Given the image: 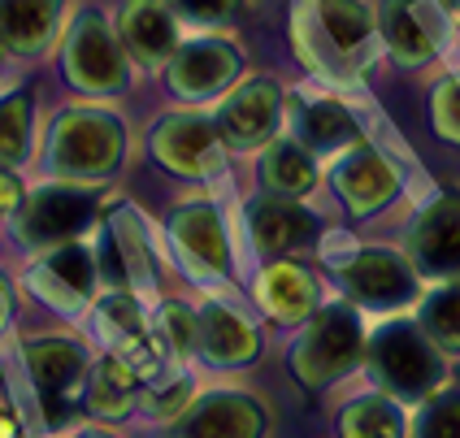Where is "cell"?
<instances>
[{
    "label": "cell",
    "mask_w": 460,
    "mask_h": 438,
    "mask_svg": "<svg viewBox=\"0 0 460 438\" xmlns=\"http://www.w3.org/2000/svg\"><path fill=\"white\" fill-rule=\"evenodd\" d=\"M261 300H270V309L287 312V317H300V312L313 304V283H308L300 269H291V265H279L265 286H261Z\"/></svg>",
    "instance_id": "cell-21"
},
{
    "label": "cell",
    "mask_w": 460,
    "mask_h": 438,
    "mask_svg": "<svg viewBox=\"0 0 460 438\" xmlns=\"http://www.w3.org/2000/svg\"><path fill=\"white\" fill-rule=\"evenodd\" d=\"M156 156H165L179 170H213L217 165L213 135L196 122H170L165 130H156Z\"/></svg>",
    "instance_id": "cell-15"
},
{
    "label": "cell",
    "mask_w": 460,
    "mask_h": 438,
    "mask_svg": "<svg viewBox=\"0 0 460 438\" xmlns=\"http://www.w3.org/2000/svg\"><path fill=\"white\" fill-rule=\"evenodd\" d=\"M317 26H322V35H317L322 48H313V57L334 74L357 70L365 61V44H369L365 9L357 0H317Z\"/></svg>",
    "instance_id": "cell-3"
},
{
    "label": "cell",
    "mask_w": 460,
    "mask_h": 438,
    "mask_svg": "<svg viewBox=\"0 0 460 438\" xmlns=\"http://www.w3.org/2000/svg\"><path fill=\"white\" fill-rule=\"evenodd\" d=\"M0 26L9 31V39L31 44V39H40V35H44L49 13H35V4H31V0H4V4H0Z\"/></svg>",
    "instance_id": "cell-24"
},
{
    "label": "cell",
    "mask_w": 460,
    "mask_h": 438,
    "mask_svg": "<svg viewBox=\"0 0 460 438\" xmlns=\"http://www.w3.org/2000/svg\"><path fill=\"white\" fill-rule=\"evenodd\" d=\"M339 191L348 196V205L357 208V213H369V208H378L395 191V179H391V170H386L378 156L365 153L339 165Z\"/></svg>",
    "instance_id": "cell-13"
},
{
    "label": "cell",
    "mask_w": 460,
    "mask_h": 438,
    "mask_svg": "<svg viewBox=\"0 0 460 438\" xmlns=\"http://www.w3.org/2000/svg\"><path fill=\"white\" fill-rule=\"evenodd\" d=\"M26 356H31V373H35V387L44 399H75V390L83 387V373H87L83 352L75 343H57V338L31 343Z\"/></svg>",
    "instance_id": "cell-6"
},
{
    "label": "cell",
    "mask_w": 460,
    "mask_h": 438,
    "mask_svg": "<svg viewBox=\"0 0 460 438\" xmlns=\"http://www.w3.org/2000/svg\"><path fill=\"white\" fill-rule=\"evenodd\" d=\"M9 304H13V300H9V286H4V278H0V326L9 321Z\"/></svg>",
    "instance_id": "cell-31"
},
{
    "label": "cell",
    "mask_w": 460,
    "mask_h": 438,
    "mask_svg": "<svg viewBox=\"0 0 460 438\" xmlns=\"http://www.w3.org/2000/svg\"><path fill=\"white\" fill-rule=\"evenodd\" d=\"M348 286L369 309H395L412 295V278L395 252H360L357 265H348Z\"/></svg>",
    "instance_id": "cell-4"
},
{
    "label": "cell",
    "mask_w": 460,
    "mask_h": 438,
    "mask_svg": "<svg viewBox=\"0 0 460 438\" xmlns=\"http://www.w3.org/2000/svg\"><path fill=\"white\" fill-rule=\"evenodd\" d=\"M426 326H430V335L435 338L460 347V286L438 291L435 300H430V309H426Z\"/></svg>",
    "instance_id": "cell-25"
},
{
    "label": "cell",
    "mask_w": 460,
    "mask_h": 438,
    "mask_svg": "<svg viewBox=\"0 0 460 438\" xmlns=\"http://www.w3.org/2000/svg\"><path fill=\"white\" fill-rule=\"evenodd\" d=\"M87 217H92V200L83 191L57 187V191H40L26 205L18 231L26 239H61V234H75L78 226H87Z\"/></svg>",
    "instance_id": "cell-5"
},
{
    "label": "cell",
    "mask_w": 460,
    "mask_h": 438,
    "mask_svg": "<svg viewBox=\"0 0 460 438\" xmlns=\"http://www.w3.org/2000/svg\"><path fill=\"white\" fill-rule=\"evenodd\" d=\"M256 425H261V416L248 399L213 395L191 413L182 438H256Z\"/></svg>",
    "instance_id": "cell-9"
},
{
    "label": "cell",
    "mask_w": 460,
    "mask_h": 438,
    "mask_svg": "<svg viewBox=\"0 0 460 438\" xmlns=\"http://www.w3.org/2000/svg\"><path fill=\"white\" fill-rule=\"evenodd\" d=\"M417 438H460V395L435 399L417 421Z\"/></svg>",
    "instance_id": "cell-27"
},
{
    "label": "cell",
    "mask_w": 460,
    "mask_h": 438,
    "mask_svg": "<svg viewBox=\"0 0 460 438\" xmlns=\"http://www.w3.org/2000/svg\"><path fill=\"white\" fill-rule=\"evenodd\" d=\"M274 118H279V96H274V87L256 83V87L239 92V96L226 104L222 127H226L230 139H239V144H256L261 135H270Z\"/></svg>",
    "instance_id": "cell-12"
},
{
    "label": "cell",
    "mask_w": 460,
    "mask_h": 438,
    "mask_svg": "<svg viewBox=\"0 0 460 438\" xmlns=\"http://www.w3.org/2000/svg\"><path fill=\"white\" fill-rule=\"evenodd\" d=\"M369 364L383 378V387L404 395V399H417V395H426L438 382L435 352L412 330H404V326H391V330H383V335L374 338Z\"/></svg>",
    "instance_id": "cell-2"
},
{
    "label": "cell",
    "mask_w": 460,
    "mask_h": 438,
    "mask_svg": "<svg viewBox=\"0 0 460 438\" xmlns=\"http://www.w3.org/2000/svg\"><path fill=\"white\" fill-rule=\"evenodd\" d=\"M22 148H26V101L9 96V101H0V165L18 161Z\"/></svg>",
    "instance_id": "cell-23"
},
{
    "label": "cell",
    "mask_w": 460,
    "mask_h": 438,
    "mask_svg": "<svg viewBox=\"0 0 460 438\" xmlns=\"http://www.w3.org/2000/svg\"><path fill=\"white\" fill-rule=\"evenodd\" d=\"M179 248L187 265L196 269V274H222L226 269V260H222V231H217V217L208 213V208H187L179 217Z\"/></svg>",
    "instance_id": "cell-10"
},
{
    "label": "cell",
    "mask_w": 460,
    "mask_h": 438,
    "mask_svg": "<svg viewBox=\"0 0 460 438\" xmlns=\"http://www.w3.org/2000/svg\"><path fill=\"white\" fill-rule=\"evenodd\" d=\"M18 200H22V187H18L13 179H4V174H0V208H13Z\"/></svg>",
    "instance_id": "cell-30"
},
{
    "label": "cell",
    "mask_w": 460,
    "mask_h": 438,
    "mask_svg": "<svg viewBox=\"0 0 460 438\" xmlns=\"http://www.w3.org/2000/svg\"><path fill=\"white\" fill-rule=\"evenodd\" d=\"M87 399H92V408L104 416H118L130 408V369L122 361H104L96 373H92V382H87Z\"/></svg>",
    "instance_id": "cell-19"
},
{
    "label": "cell",
    "mask_w": 460,
    "mask_h": 438,
    "mask_svg": "<svg viewBox=\"0 0 460 438\" xmlns=\"http://www.w3.org/2000/svg\"><path fill=\"white\" fill-rule=\"evenodd\" d=\"M248 217H252V239L261 252H287L308 231L305 213H296V208L282 205V200H256Z\"/></svg>",
    "instance_id": "cell-14"
},
{
    "label": "cell",
    "mask_w": 460,
    "mask_h": 438,
    "mask_svg": "<svg viewBox=\"0 0 460 438\" xmlns=\"http://www.w3.org/2000/svg\"><path fill=\"white\" fill-rule=\"evenodd\" d=\"M348 252H357V243L348 239V234H326V243H322V257L331 260V265H352Z\"/></svg>",
    "instance_id": "cell-29"
},
{
    "label": "cell",
    "mask_w": 460,
    "mask_h": 438,
    "mask_svg": "<svg viewBox=\"0 0 460 438\" xmlns=\"http://www.w3.org/2000/svg\"><path fill=\"white\" fill-rule=\"evenodd\" d=\"M300 130H305L308 148L331 153V148H343V144L357 135V122L348 118V109H339V104H331V101H317V104H308L305 109Z\"/></svg>",
    "instance_id": "cell-17"
},
{
    "label": "cell",
    "mask_w": 460,
    "mask_h": 438,
    "mask_svg": "<svg viewBox=\"0 0 460 438\" xmlns=\"http://www.w3.org/2000/svg\"><path fill=\"white\" fill-rule=\"evenodd\" d=\"M75 122H66L61 135H52V161L70 165V170H109L113 165V130L104 122H87L83 113H70Z\"/></svg>",
    "instance_id": "cell-8"
},
{
    "label": "cell",
    "mask_w": 460,
    "mask_h": 438,
    "mask_svg": "<svg viewBox=\"0 0 460 438\" xmlns=\"http://www.w3.org/2000/svg\"><path fill=\"white\" fill-rule=\"evenodd\" d=\"M196 338L213 364H243L252 356V330L243 326V317L226 309H208L196 326Z\"/></svg>",
    "instance_id": "cell-11"
},
{
    "label": "cell",
    "mask_w": 460,
    "mask_h": 438,
    "mask_svg": "<svg viewBox=\"0 0 460 438\" xmlns=\"http://www.w3.org/2000/svg\"><path fill=\"white\" fill-rule=\"evenodd\" d=\"M412 248H417V260L435 274L460 269V200H438L412 234Z\"/></svg>",
    "instance_id": "cell-7"
},
{
    "label": "cell",
    "mask_w": 460,
    "mask_h": 438,
    "mask_svg": "<svg viewBox=\"0 0 460 438\" xmlns=\"http://www.w3.org/2000/svg\"><path fill=\"white\" fill-rule=\"evenodd\" d=\"M357 352H360L357 317L348 309H331L308 326L305 343L296 347V373L305 382H313V387H322V382L339 378L348 364L357 361Z\"/></svg>",
    "instance_id": "cell-1"
},
{
    "label": "cell",
    "mask_w": 460,
    "mask_h": 438,
    "mask_svg": "<svg viewBox=\"0 0 460 438\" xmlns=\"http://www.w3.org/2000/svg\"><path fill=\"white\" fill-rule=\"evenodd\" d=\"M127 35H130V48L139 52V57H165L170 44H174V35H170V22L156 13V9H135L127 22Z\"/></svg>",
    "instance_id": "cell-22"
},
{
    "label": "cell",
    "mask_w": 460,
    "mask_h": 438,
    "mask_svg": "<svg viewBox=\"0 0 460 438\" xmlns=\"http://www.w3.org/2000/svg\"><path fill=\"white\" fill-rule=\"evenodd\" d=\"M265 182L282 191V196H305L313 187V161L305 156V148H274L265 161Z\"/></svg>",
    "instance_id": "cell-20"
},
{
    "label": "cell",
    "mask_w": 460,
    "mask_h": 438,
    "mask_svg": "<svg viewBox=\"0 0 460 438\" xmlns=\"http://www.w3.org/2000/svg\"><path fill=\"white\" fill-rule=\"evenodd\" d=\"M343 434L348 438H404L400 413L386 399H360L343 413Z\"/></svg>",
    "instance_id": "cell-18"
},
{
    "label": "cell",
    "mask_w": 460,
    "mask_h": 438,
    "mask_svg": "<svg viewBox=\"0 0 460 438\" xmlns=\"http://www.w3.org/2000/svg\"><path fill=\"white\" fill-rule=\"evenodd\" d=\"M230 74H234V57H226L222 44H196V52H187L179 61V70H174L179 92H196V96L213 92V87L226 83Z\"/></svg>",
    "instance_id": "cell-16"
},
{
    "label": "cell",
    "mask_w": 460,
    "mask_h": 438,
    "mask_svg": "<svg viewBox=\"0 0 460 438\" xmlns=\"http://www.w3.org/2000/svg\"><path fill=\"white\" fill-rule=\"evenodd\" d=\"M87 438H104V434H87Z\"/></svg>",
    "instance_id": "cell-32"
},
{
    "label": "cell",
    "mask_w": 460,
    "mask_h": 438,
    "mask_svg": "<svg viewBox=\"0 0 460 438\" xmlns=\"http://www.w3.org/2000/svg\"><path fill=\"white\" fill-rule=\"evenodd\" d=\"M161 335L170 338L174 356H191V347H196V317L187 309H179V304L161 309Z\"/></svg>",
    "instance_id": "cell-28"
},
{
    "label": "cell",
    "mask_w": 460,
    "mask_h": 438,
    "mask_svg": "<svg viewBox=\"0 0 460 438\" xmlns=\"http://www.w3.org/2000/svg\"><path fill=\"white\" fill-rule=\"evenodd\" d=\"M118 243H122V274H127V283L148 286V248L139 239L135 217H127V213L118 217Z\"/></svg>",
    "instance_id": "cell-26"
}]
</instances>
